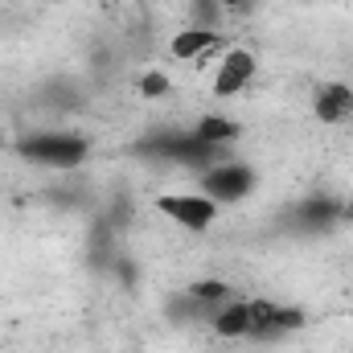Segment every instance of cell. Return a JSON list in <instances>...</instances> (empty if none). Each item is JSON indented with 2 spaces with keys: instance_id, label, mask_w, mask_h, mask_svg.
Returning a JSON list of instances; mask_svg holds the SVG:
<instances>
[{
  "instance_id": "cell-1",
  "label": "cell",
  "mask_w": 353,
  "mask_h": 353,
  "mask_svg": "<svg viewBox=\"0 0 353 353\" xmlns=\"http://www.w3.org/2000/svg\"><path fill=\"white\" fill-rule=\"evenodd\" d=\"M17 157L41 169H79L90 157V144L74 132H33L17 140Z\"/></svg>"
},
{
  "instance_id": "cell-2",
  "label": "cell",
  "mask_w": 353,
  "mask_h": 353,
  "mask_svg": "<svg viewBox=\"0 0 353 353\" xmlns=\"http://www.w3.org/2000/svg\"><path fill=\"white\" fill-rule=\"evenodd\" d=\"M255 185H259V173L251 165H243V161H218V165L197 173V189L218 205H234V201L251 197Z\"/></svg>"
},
{
  "instance_id": "cell-3",
  "label": "cell",
  "mask_w": 353,
  "mask_h": 353,
  "mask_svg": "<svg viewBox=\"0 0 353 353\" xmlns=\"http://www.w3.org/2000/svg\"><path fill=\"white\" fill-rule=\"evenodd\" d=\"M157 210L169 222H176L181 230H189V234H205L218 222V214H222V205L210 201L201 189H193V193H161L157 197Z\"/></svg>"
},
{
  "instance_id": "cell-4",
  "label": "cell",
  "mask_w": 353,
  "mask_h": 353,
  "mask_svg": "<svg viewBox=\"0 0 353 353\" xmlns=\"http://www.w3.org/2000/svg\"><path fill=\"white\" fill-rule=\"evenodd\" d=\"M255 74H259L255 54L243 50V46H234V50L222 54V62H218V70H214V94H218V99H234V94H243V90L255 83Z\"/></svg>"
},
{
  "instance_id": "cell-5",
  "label": "cell",
  "mask_w": 353,
  "mask_h": 353,
  "mask_svg": "<svg viewBox=\"0 0 353 353\" xmlns=\"http://www.w3.org/2000/svg\"><path fill=\"white\" fill-rule=\"evenodd\" d=\"M312 115L329 128L353 119V87L350 83H316L312 90Z\"/></svg>"
},
{
  "instance_id": "cell-6",
  "label": "cell",
  "mask_w": 353,
  "mask_h": 353,
  "mask_svg": "<svg viewBox=\"0 0 353 353\" xmlns=\"http://www.w3.org/2000/svg\"><path fill=\"white\" fill-rule=\"evenodd\" d=\"M210 329L214 337H226V341H243V337H255V300H226L214 316H210Z\"/></svg>"
},
{
  "instance_id": "cell-7",
  "label": "cell",
  "mask_w": 353,
  "mask_h": 353,
  "mask_svg": "<svg viewBox=\"0 0 353 353\" xmlns=\"http://www.w3.org/2000/svg\"><path fill=\"white\" fill-rule=\"evenodd\" d=\"M218 46H222V37H218L214 29H205V25H193V29H181L173 41H169V54H173L176 62H197V58L214 54Z\"/></svg>"
},
{
  "instance_id": "cell-8",
  "label": "cell",
  "mask_w": 353,
  "mask_h": 353,
  "mask_svg": "<svg viewBox=\"0 0 353 353\" xmlns=\"http://www.w3.org/2000/svg\"><path fill=\"white\" fill-rule=\"evenodd\" d=\"M337 214H341V210H337L333 201L312 197V201L296 205V214H292V218H296V226H300V230H325V226H333V222H337Z\"/></svg>"
},
{
  "instance_id": "cell-9",
  "label": "cell",
  "mask_w": 353,
  "mask_h": 353,
  "mask_svg": "<svg viewBox=\"0 0 353 353\" xmlns=\"http://www.w3.org/2000/svg\"><path fill=\"white\" fill-rule=\"evenodd\" d=\"M193 136L205 140V144H214V148H226V144L239 136V123H230V119H222V115H205V119L193 128Z\"/></svg>"
},
{
  "instance_id": "cell-10",
  "label": "cell",
  "mask_w": 353,
  "mask_h": 353,
  "mask_svg": "<svg viewBox=\"0 0 353 353\" xmlns=\"http://www.w3.org/2000/svg\"><path fill=\"white\" fill-rule=\"evenodd\" d=\"M169 90V79L161 74V70H148L144 79H140V94H148V99H157V94H165Z\"/></svg>"
},
{
  "instance_id": "cell-11",
  "label": "cell",
  "mask_w": 353,
  "mask_h": 353,
  "mask_svg": "<svg viewBox=\"0 0 353 353\" xmlns=\"http://www.w3.org/2000/svg\"><path fill=\"white\" fill-rule=\"evenodd\" d=\"M214 8H247V4H255V0H210Z\"/></svg>"
}]
</instances>
